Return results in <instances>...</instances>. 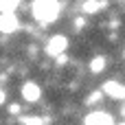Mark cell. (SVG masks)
Returning <instances> with one entry per match:
<instances>
[{
    "label": "cell",
    "instance_id": "1",
    "mask_svg": "<svg viewBox=\"0 0 125 125\" xmlns=\"http://www.w3.org/2000/svg\"><path fill=\"white\" fill-rule=\"evenodd\" d=\"M59 9H62V4L59 2H51V0H37V2H33V7H31V15L37 20V22H42V24H48V22H55L57 20V15H59Z\"/></svg>",
    "mask_w": 125,
    "mask_h": 125
},
{
    "label": "cell",
    "instance_id": "2",
    "mask_svg": "<svg viewBox=\"0 0 125 125\" xmlns=\"http://www.w3.org/2000/svg\"><path fill=\"white\" fill-rule=\"evenodd\" d=\"M66 48H68V37L66 35H53L46 42V55L48 57H59V55H64Z\"/></svg>",
    "mask_w": 125,
    "mask_h": 125
},
{
    "label": "cell",
    "instance_id": "3",
    "mask_svg": "<svg viewBox=\"0 0 125 125\" xmlns=\"http://www.w3.org/2000/svg\"><path fill=\"white\" fill-rule=\"evenodd\" d=\"M22 97H24V101H29V103H37L40 97H42V88H40L35 81H26V83L22 86Z\"/></svg>",
    "mask_w": 125,
    "mask_h": 125
},
{
    "label": "cell",
    "instance_id": "4",
    "mask_svg": "<svg viewBox=\"0 0 125 125\" xmlns=\"http://www.w3.org/2000/svg\"><path fill=\"white\" fill-rule=\"evenodd\" d=\"M101 92L108 94V97H112V99H121V101L125 99V86L119 83V81H105L103 88H101Z\"/></svg>",
    "mask_w": 125,
    "mask_h": 125
},
{
    "label": "cell",
    "instance_id": "5",
    "mask_svg": "<svg viewBox=\"0 0 125 125\" xmlns=\"http://www.w3.org/2000/svg\"><path fill=\"white\" fill-rule=\"evenodd\" d=\"M86 125H114V121L108 112H92L86 116Z\"/></svg>",
    "mask_w": 125,
    "mask_h": 125
},
{
    "label": "cell",
    "instance_id": "6",
    "mask_svg": "<svg viewBox=\"0 0 125 125\" xmlns=\"http://www.w3.org/2000/svg\"><path fill=\"white\" fill-rule=\"evenodd\" d=\"M18 29V18H15V13H4V15H0V31L2 33H13Z\"/></svg>",
    "mask_w": 125,
    "mask_h": 125
},
{
    "label": "cell",
    "instance_id": "7",
    "mask_svg": "<svg viewBox=\"0 0 125 125\" xmlns=\"http://www.w3.org/2000/svg\"><path fill=\"white\" fill-rule=\"evenodd\" d=\"M105 66H108V59H105L103 55H99V57H94V59L90 62V73L99 75L101 70H105Z\"/></svg>",
    "mask_w": 125,
    "mask_h": 125
},
{
    "label": "cell",
    "instance_id": "8",
    "mask_svg": "<svg viewBox=\"0 0 125 125\" xmlns=\"http://www.w3.org/2000/svg\"><path fill=\"white\" fill-rule=\"evenodd\" d=\"M15 9H18V2H15V0H0V15L13 13Z\"/></svg>",
    "mask_w": 125,
    "mask_h": 125
},
{
    "label": "cell",
    "instance_id": "9",
    "mask_svg": "<svg viewBox=\"0 0 125 125\" xmlns=\"http://www.w3.org/2000/svg\"><path fill=\"white\" fill-rule=\"evenodd\" d=\"M105 4L103 2H83V11L86 13H97L99 9H103Z\"/></svg>",
    "mask_w": 125,
    "mask_h": 125
},
{
    "label": "cell",
    "instance_id": "10",
    "mask_svg": "<svg viewBox=\"0 0 125 125\" xmlns=\"http://www.w3.org/2000/svg\"><path fill=\"white\" fill-rule=\"evenodd\" d=\"M101 97H103V92H101V90H99V92H92V94L86 99V103H88V105H97V103L101 101Z\"/></svg>",
    "mask_w": 125,
    "mask_h": 125
},
{
    "label": "cell",
    "instance_id": "11",
    "mask_svg": "<svg viewBox=\"0 0 125 125\" xmlns=\"http://www.w3.org/2000/svg\"><path fill=\"white\" fill-rule=\"evenodd\" d=\"M22 123L24 125H42V119L40 116H26V119H22Z\"/></svg>",
    "mask_w": 125,
    "mask_h": 125
},
{
    "label": "cell",
    "instance_id": "12",
    "mask_svg": "<svg viewBox=\"0 0 125 125\" xmlns=\"http://www.w3.org/2000/svg\"><path fill=\"white\" fill-rule=\"evenodd\" d=\"M4 101H7V94H4V90H0V105H2Z\"/></svg>",
    "mask_w": 125,
    "mask_h": 125
}]
</instances>
